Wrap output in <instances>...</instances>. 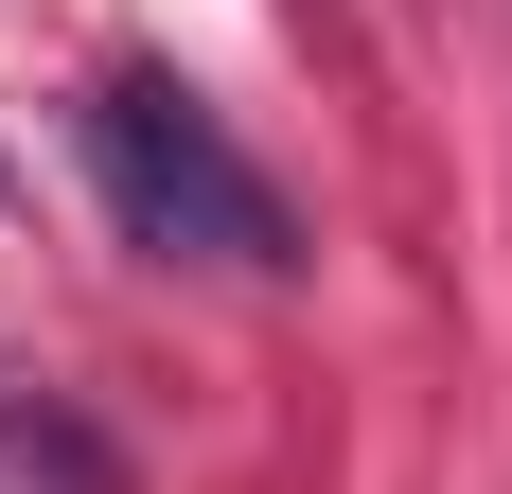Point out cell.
<instances>
[{
  "instance_id": "cell-1",
  "label": "cell",
  "mask_w": 512,
  "mask_h": 494,
  "mask_svg": "<svg viewBox=\"0 0 512 494\" xmlns=\"http://www.w3.org/2000/svg\"><path fill=\"white\" fill-rule=\"evenodd\" d=\"M89 177H106V212H124V247H159V265H230V283H283V265H301L283 177H265L177 71H106L89 89Z\"/></svg>"
}]
</instances>
